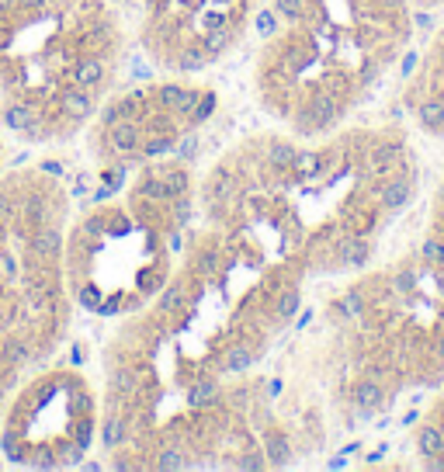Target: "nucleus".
Here are the masks:
<instances>
[{
  "mask_svg": "<svg viewBox=\"0 0 444 472\" xmlns=\"http://www.w3.org/2000/svg\"><path fill=\"white\" fill-rule=\"evenodd\" d=\"M268 462L260 459V452H243V459H236V469H264Z\"/></svg>",
  "mask_w": 444,
  "mask_h": 472,
  "instance_id": "nucleus-38",
  "label": "nucleus"
},
{
  "mask_svg": "<svg viewBox=\"0 0 444 472\" xmlns=\"http://www.w3.org/2000/svg\"><path fill=\"white\" fill-rule=\"evenodd\" d=\"M73 77H77V84L80 87H94L104 80V63L101 59H83L80 66L73 70Z\"/></svg>",
  "mask_w": 444,
  "mask_h": 472,
  "instance_id": "nucleus-16",
  "label": "nucleus"
},
{
  "mask_svg": "<svg viewBox=\"0 0 444 472\" xmlns=\"http://www.w3.org/2000/svg\"><path fill=\"white\" fill-rule=\"evenodd\" d=\"M299 289H284L282 296H278V302H275V316L282 320V323H288L295 313H299Z\"/></svg>",
  "mask_w": 444,
  "mask_h": 472,
  "instance_id": "nucleus-21",
  "label": "nucleus"
},
{
  "mask_svg": "<svg viewBox=\"0 0 444 472\" xmlns=\"http://www.w3.org/2000/svg\"><path fill=\"white\" fill-rule=\"evenodd\" d=\"M420 258L427 260V264H444V243L438 236H427L424 247H420Z\"/></svg>",
  "mask_w": 444,
  "mask_h": 472,
  "instance_id": "nucleus-26",
  "label": "nucleus"
},
{
  "mask_svg": "<svg viewBox=\"0 0 444 472\" xmlns=\"http://www.w3.org/2000/svg\"><path fill=\"white\" fill-rule=\"evenodd\" d=\"M416 119L424 129H444V101L441 97H431L416 108Z\"/></svg>",
  "mask_w": 444,
  "mask_h": 472,
  "instance_id": "nucleus-11",
  "label": "nucleus"
},
{
  "mask_svg": "<svg viewBox=\"0 0 444 472\" xmlns=\"http://www.w3.org/2000/svg\"><path fill=\"white\" fill-rule=\"evenodd\" d=\"M80 302L87 305V309H97V292H94V289H87V292H80Z\"/></svg>",
  "mask_w": 444,
  "mask_h": 472,
  "instance_id": "nucleus-43",
  "label": "nucleus"
},
{
  "mask_svg": "<svg viewBox=\"0 0 444 472\" xmlns=\"http://www.w3.org/2000/svg\"><path fill=\"white\" fill-rule=\"evenodd\" d=\"M205 21H208V28H219V25H222V18H219V14H208Z\"/></svg>",
  "mask_w": 444,
  "mask_h": 472,
  "instance_id": "nucleus-50",
  "label": "nucleus"
},
{
  "mask_svg": "<svg viewBox=\"0 0 444 472\" xmlns=\"http://www.w3.org/2000/svg\"><path fill=\"white\" fill-rule=\"evenodd\" d=\"M59 104H63V111H66L70 119H87V115L94 111V97L87 94V87H83V90H66V94L59 97Z\"/></svg>",
  "mask_w": 444,
  "mask_h": 472,
  "instance_id": "nucleus-5",
  "label": "nucleus"
},
{
  "mask_svg": "<svg viewBox=\"0 0 444 472\" xmlns=\"http://www.w3.org/2000/svg\"><path fill=\"white\" fill-rule=\"evenodd\" d=\"M157 469H184V455L177 448H163L157 459Z\"/></svg>",
  "mask_w": 444,
  "mask_h": 472,
  "instance_id": "nucleus-32",
  "label": "nucleus"
},
{
  "mask_svg": "<svg viewBox=\"0 0 444 472\" xmlns=\"http://www.w3.org/2000/svg\"><path fill=\"white\" fill-rule=\"evenodd\" d=\"M403 157V146H396V143H385V146H375L371 153H368V174H375V177H382V174L389 171L396 160Z\"/></svg>",
  "mask_w": 444,
  "mask_h": 472,
  "instance_id": "nucleus-4",
  "label": "nucleus"
},
{
  "mask_svg": "<svg viewBox=\"0 0 444 472\" xmlns=\"http://www.w3.org/2000/svg\"><path fill=\"white\" fill-rule=\"evenodd\" d=\"M275 11L282 18H288V21H295V18L306 14V0H275Z\"/></svg>",
  "mask_w": 444,
  "mask_h": 472,
  "instance_id": "nucleus-27",
  "label": "nucleus"
},
{
  "mask_svg": "<svg viewBox=\"0 0 444 472\" xmlns=\"http://www.w3.org/2000/svg\"><path fill=\"white\" fill-rule=\"evenodd\" d=\"M42 171H45V174H56V177H63V164H59V160H45V164H42Z\"/></svg>",
  "mask_w": 444,
  "mask_h": 472,
  "instance_id": "nucleus-44",
  "label": "nucleus"
},
{
  "mask_svg": "<svg viewBox=\"0 0 444 472\" xmlns=\"http://www.w3.org/2000/svg\"><path fill=\"white\" fill-rule=\"evenodd\" d=\"M347 466V455H337V459H330V469H344Z\"/></svg>",
  "mask_w": 444,
  "mask_h": 472,
  "instance_id": "nucleus-49",
  "label": "nucleus"
},
{
  "mask_svg": "<svg viewBox=\"0 0 444 472\" xmlns=\"http://www.w3.org/2000/svg\"><path fill=\"white\" fill-rule=\"evenodd\" d=\"M0 122L14 132H28L32 129V111H28L25 104H7V108L0 111Z\"/></svg>",
  "mask_w": 444,
  "mask_h": 472,
  "instance_id": "nucleus-12",
  "label": "nucleus"
},
{
  "mask_svg": "<svg viewBox=\"0 0 444 472\" xmlns=\"http://www.w3.org/2000/svg\"><path fill=\"white\" fill-rule=\"evenodd\" d=\"M416 448H420V455H441L444 452V430L434 428V424H427V428H420L416 434Z\"/></svg>",
  "mask_w": 444,
  "mask_h": 472,
  "instance_id": "nucleus-10",
  "label": "nucleus"
},
{
  "mask_svg": "<svg viewBox=\"0 0 444 472\" xmlns=\"http://www.w3.org/2000/svg\"><path fill=\"white\" fill-rule=\"evenodd\" d=\"M143 285H146V292L160 289V285H163V274H157V271H146V274H143Z\"/></svg>",
  "mask_w": 444,
  "mask_h": 472,
  "instance_id": "nucleus-42",
  "label": "nucleus"
},
{
  "mask_svg": "<svg viewBox=\"0 0 444 472\" xmlns=\"http://www.w3.org/2000/svg\"><path fill=\"white\" fill-rule=\"evenodd\" d=\"M253 25H257V32H260L264 39H268V35H275V32H278V11H260Z\"/></svg>",
  "mask_w": 444,
  "mask_h": 472,
  "instance_id": "nucleus-28",
  "label": "nucleus"
},
{
  "mask_svg": "<svg viewBox=\"0 0 444 472\" xmlns=\"http://www.w3.org/2000/svg\"><path fill=\"white\" fill-rule=\"evenodd\" d=\"M108 386L121 396H128V392L139 389V372L136 368H115V372H108Z\"/></svg>",
  "mask_w": 444,
  "mask_h": 472,
  "instance_id": "nucleus-15",
  "label": "nucleus"
},
{
  "mask_svg": "<svg viewBox=\"0 0 444 472\" xmlns=\"http://www.w3.org/2000/svg\"><path fill=\"white\" fill-rule=\"evenodd\" d=\"M163 181V188H167V198H174V195H184L188 191V174L184 171H163V174H157Z\"/></svg>",
  "mask_w": 444,
  "mask_h": 472,
  "instance_id": "nucleus-23",
  "label": "nucleus"
},
{
  "mask_svg": "<svg viewBox=\"0 0 444 472\" xmlns=\"http://www.w3.org/2000/svg\"><path fill=\"white\" fill-rule=\"evenodd\" d=\"M378 202H382V209H389V212H396V209H403L406 202H409V177H392V181H385L382 184V191H378Z\"/></svg>",
  "mask_w": 444,
  "mask_h": 472,
  "instance_id": "nucleus-2",
  "label": "nucleus"
},
{
  "mask_svg": "<svg viewBox=\"0 0 444 472\" xmlns=\"http://www.w3.org/2000/svg\"><path fill=\"white\" fill-rule=\"evenodd\" d=\"M229 42H233V32H226V28H212V32L202 39V49L208 52V59H212V56L226 52V49H229Z\"/></svg>",
  "mask_w": 444,
  "mask_h": 472,
  "instance_id": "nucleus-20",
  "label": "nucleus"
},
{
  "mask_svg": "<svg viewBox=\"0 0 444 472\" xmlns=\"http://www.w3.org/2000/svg\"><path fill=\"white\" fill-rule=\"evenodd\" d=\"M202 94H205V90H184V87H181V97H177V104H174V111H177V115H191V111L198 108V101H202Z\"/></svg>",
  "mask_w": 444,
  "mask_h": 472,
  "instance_id": "nucleus-25",
  "label": "nucleus"
},
{
  "mask_svg": "<svg viewBox=\"0 0 444 472\" xmlns=\"http://www.w3.org/2000/svg\"><path fill=\"white\" fill-rule=\"evenodd\" d=\"M340 260H344V264H354V267L364 264V260H368V243H364L361 236L344 240V243H340Z\"/></svg>",
  "mask_w": 444,
  "mask_h": 472,
  "instance_id": "nucleus-18",
  "label": "nucleus"
},
{
  "mask_svg": "<svg viewBox=\"0 0 444 472\" xmlns=\"http://www.w3.org/2000/svg\"><path fill=\"white\" fill-rule=\"evenodd\" d=\"M264 455H268L271 466H288V459H292V444H288V437L278 434V430H271L268 441H264Z\"/></svg>",
  "mask_w": 444,
  "mask_h": 472,
  "instance_id": "nucleus-7",
  "label": "nucleus"
},
{
  "mask_svg": "<svg viewBox=\"0 0 444 472\" xmlns=\"http://www.w3.org/2000/svg\"><path fill=\"white\" fill-rule=\"evenodd\" d=\"M268 160H271V167H278V171H292L295 146H292V143H271V150H268Z\"/></svg>",
  "mask_w": 444,
  "mask_h": 472,
  "instance_id": "nucleus-22",
  "label": "nucleus"
},
{
  "mask_svg": "<svg viewBox=\"0 0 444 472\" xmlns=\"http://www.w3.org/2000/svg\"><path fill=\"white\" fill-rule=\"evenodd\" d=\"M268 392H271V396H278V392H282V379H275V382L268 386Z\"/></svg>",
  "mask_w": 444,
  "mask_h": 472,
  "instance_id": "nucleus-51",
  "label": "nucleus"
},
{
  "mask_svg": "<svg viewBox=\"0 0 444 472\" xmlns=\"http://www.w3.org/2000/svg\"><path fill=\"white\" fill-rule=\"evenodd\" d=\"M292 171L299 174V177H320L323 174V157L316 150H295Z\"/></svg>",
  "mask_w": 444,
  "mask_h": 472,
  "instance_id": "nucleus-6",
  "label": "nucleus"
},
{
  "mask_svg": "<svg viewBox=\"0 0 444 472\" xmlns=\"http://www.w3.org/2000/svg\"><path fill=\"white\" fill-rule=\"evenodd\" d=\"M11 4H14V0H0V11H4V7H11Z\"/></svg>",
  "mask_w": 444,
  "mask_h": 472,
  "instance_id": "nucleus-52",
  "label": "nucleus"
},
{
  "mask_svg": "<svg viewBox=\"0 0 444 472\" xmlns=\"http://www.w3.org/2000/svg\"><path fill=\"white\" fill-rule=\"evenodd\" d=\"M205 59H208V52H198V49H188L181 59H177V66L181 70H202L205 66Z\"/></svg>",
  "mask_w": 444,
  "mask_h": 472,
  "instance_id": "nucleus-33",
  "label": "nucleus"
},
{
  "mask_svg": "<svg viewBox=\"0 0 444 472\" xmlns=\"http://www.w3.org/2000/svg\"><path fill=\"white\" fill-rule=\"evenodd\" d=\"M188 399H191V406H212L215 399H219V382L215 379H195L191 389H188Z\"/></svg>",
  "mask_w": 444,
  "mask_h": 472,
  "instance_id": "nucleus-8",
  "label": "nucleus"
},
{
  "mask_svg": "<svg viewBox=\"0 0 444 472\" xmlns=\"http://www.w3.org/2000/svg\"><path fill=\"white\" fill-rule=\"evenodd\" d=\"M119 119H121V115H119V104H108V108H104V122H108V126H115Z\"/></svg>",
  "mask_w": 444,
  "mask_h": 472,
  "instance_id": "nucleus-45",
  "label": "nucleus"
},
{
  "mask_svg": "<svg viewBox=\"0 0 444 472\" xmlns=\"http://www.w3.org/2000/svg\"><path fill=\"white\" fill-rule=\"evenodd\" d=\"M167 150H174V135H157V139H150L143 153H146V157H160Z\"/></svg>",
  "mask_w": 444,
  "mask_h": 472,
  "instance_id": "nucleus-35",
  "label": "nucleus"
},
{
  "mask_svg": "<svg viewBox=\"0 0 444 472\" xmlns=\"http://www.w3.org/2000/svg\"><path fill=\"white\" fill-rule=\"evenodd\" d=\"M101 437H104L108 448H119V444H125V437H128V424L121 417H108L104 428H101Z\"/></svg>",
  "mask_w": 444,
  "mask_h": 472,
  "instance_id": "nucleus-19",
  "label": "nucleus"
},
{
  "mask_svg": "<svg viewBox=\"0 0 444 472\" xmlns=\"http://www.w3.org/2000/svg\"><path fill=\"white\" fill-rule=\"evenodd\" d=\"M80 455H87V452L73 441V444H63V448H59V459H56V462H59V466H77V462H80Z\"/></svg>",
  "mask_w": 444,
  "mask_h": 472,
  "instance_id": "nucleus-34",
  "label": "nucleus"
},
{
  "mask_svg": "<svg viewBox=\"0 0 444 472\" xmlns=\"http://www.w3.org/2000/svg\"><path fill=\"white\" fill-rule=\"evenodd\" d=\"M212 111H215V94H208V90H205V94H202V101H198V108H195V111H191L188 119H191V122L198 126V122H205V119H208Z\"/></svg>",
  "mask_w": 444,
  "mask_h": 472,
  "instance_id": "nucleus-30",
  "label": "nucleus"
},
{
  "mask_svg": "<svg viewBox=\"0 0 444 472\" xmlns=\"http://www.w3.org/2000/svg\"><path fill=\"white\" fill-rule=\"evenodd\" d=\"M108 146H112L115 153L136 150V146H139V126H136L132 119H119V122L108 129Z\"/></svg>",
  "mask_w": 444,
  "mask_h": 472,
  "instance_id": "nucleus-1",
  "label": "nucleus"
},
{
  "mask_svg": "<svg viewBox=\"0 0 444 472\" xmlns=\"http://www.w3.org/2000/svg\"><path fill=\"white\" fill-rule=\"evenodd\" d=\"M385 452H389V448H385V444H378V448H375V452H371V455H368V462H378V459H382V455H385Z\"/></svg>",
  "mask_w": 444,
  "mask_h": 472,
  "instance_id": "nucleus-48",
  "label": "nucleus"
},
{
  "mask_svg": "<svg viewBox=\"0 0 444 472\" xmlns=\"http://www.w3.org/2000/svg\"><path fill=\"white\" fill-rule=\"evenodd\" d=\"M32 250H35L39 258H56V250H59V233H56L52 226H42L39 233L32 236Z\"/></svg>",
  "mask_w": 444,
  "mask_h": 472,
  "instance_id": "nucleus-13",
  "label": "nucleus"
},
{
  "mask_svg": "<svg viewBox=\"0 0 444 472\" xmlns=\"http://www.w3.org/2000/svg\"><path fill=\"white\" fill-rule=\"evenodd\" d=\"M413 66H416V52H406V59H403V73H413Z\"/></svg>",
  "mask_w": 444,
  "mask_h": 472,
  "instance_id": "nucleus-46",
  "label": "nucleus"
},
{
  "mask_svg": "<svg viewBox=\"0 0 444 472\" xmlns=\"http://www.w3.org/2000/svg\"><path fill=\"white\" fill-rule=\"evenodd\" d=\"M4 358H7L11 365L28 361V344H25V341H7V344H4Z\"/></svg>",
  "mask_w": 444,
  "mask_h": 472,
  "instance_id": "nucleus-29",
  "label": "nucleus"
},
{
  "mask_svg": "<svg viewBox=\"0 0 444 472\" xmlns=\"http://www.w3.org/2000/svg\"><path fill=\"white\" fill-rule=\"evenodd\" d=\"M354 403H358V410L368 417V413H375V410L385 403V392H382V386H378L375 379H364V382L354 386Z\"/></svg>",
  "mask_w": 444,
  "mask_h": 472,
  "instance_id": "nucleus-3",
  "label": "nucleus"
},
{
  "mask_svg": "<svg viewBox=\"0 0 444 472\" xmlns=\"http://www.w3.org/2000/svg\"><path fill=\"white\" fill-rule=\"evenodd\" d=\"M309 111H313V119H316V129H323V126H330V122L337 119V101H333L330 94H320V97H313Z\"/></svg>",
  "mask_w": 444,
  "mask_h": 472,
  "instance_id": "nucleus-14",
  "label": "nucleus"
},
{
  "mask_svg": "<svg viewBox=\"0 0 444 472\" xmlns=\"http://www.w3.org/2000/svg\"><path fill=\"white\" fill-rule=\"evenodd\" d=\"M80 233H87V236H94V240H97V236L104 233V219H101V215H90V219H83V222H80Z\"/></svg>",
  "mask_w": 444,
  "mask_h": 472,
  "instance_id": "nucleus-37",
  "label": "nucleus"
},
{
  "mask_svg": "<svg viewBox=\"0 0 444 472\" xmlns=\"http://www.w3.org/2000/svg\"><path fill=\"white\" fill-rule=\"evenodd\" d=\"M438 351H441V354H444V334H441V341H438Z\"/></svg>",
  "mask_w": 444,
  "mask_h": 472,
  "instance_id": "nucleus-53",
  "label": "nucleus"
},
{
  "mask_svg": "<svg viewBox=\"0 0 444 472\" xmlns=\"http://www.w3.org/2000/svg\"><path fill=\"white\" fill-rule=\"evenodd\" d=\"M413 289H416V274H413V271H400V274H396V292H400V296H409Z\"/></svg>",
  "mask_w": 444,
  "mask_h": 472,
  "instance_id": "nucleus-36",
  "label": "nucleus"
},
{
  "mask_svg": "<svg viewBox=\"0 0 444 472\" xmlns=\"http://www.w3.org/2000/svg\"><path fill=\"white\" fill-rule=\"evenodd\" d=\"M184 302H188V285H163V296H160V309L163 313H177V309H184Z\"/></svg>",
  "mask_w": 444,
  "mask_h": 472,
  "instance_id": "nucleus-17",
  "label": "nucleus"
},
{
  "mask_svg": "<svg viewBox=\"0 0 444 472\" xmlns=\"http://www.w3.org/2000/svg\"><path fill=\"white\" fill-rule=\"evenodd\" d=\"M198 153V135H184L181 139V157H195Z\"/></svg>",
  "mask_w": 444,
  "mask_h": 472,
  "instance_id": "nucleus-41",
  "label": "nucleus"
},
{
  "mask_svg": "<svg viewBox=\"0 0 444 472\" xmlns=\"http://www.w3.org/2000/svg\"><path fill=\"white\" fill-rule=\"evenodd\" d=\"M253 351L250 347H243V344H233L229 351H226V358H222V372H250V365H253Z\"/></svg>",
  "mask_w": 444,
  "mask_h": 472,
  "instance_id": "nucleus-9",
  "label": "nucleus"
},
{
  "mask_svg": "<svg viewBox=\"0 0 444 472\" xmlns=\"http://www.w3.org/2000/svg\"><path fill=\"white\" fill-rule=\"evenodd\" d=\"M198 267H202L205 274H215V267H219V258H215V250H205L202 258H198Z\"/></svg>",
  "mask_w": 444,
  "mask_h": 472,
  "instance_id": "nucleus-40",
  "label": "nucleus"
},
{
  "mask_svg": "<svg viewBox=\"0 0 444 472\" xmlns=\"http://www.w3.org/2000/svg\"><path fill=\"white\" fill-rule=\"evenodd\" d=\"M157 94H160V104H163V108H174V104H177V97H181V87L167 84V87H160Z\"/></svg>",
  "mask_w": 444,
  "mask_h": 472,
  "instance_id": "nucleus-39",
  "label": "nucleus"
},
{
  "mask_svg": "<svg viewBox=\"0 0 444 472\" xmlns=\"http://www.w3.org/2000/svg\"><path fill=\"white\" fill-rule=\"evenodd\" d=\"M337 309L347 316V320H361V313H364V299H361V292H347L344 299L337 302Z\"/></svg>",
  "mask_w": 444,
  "mask_h": 472,
  "instance_id": "nucleus-24",
  "label": "nucleus"
},
{
  "mask_svg": "<svg viewBox=\"0 0 444 472\" xmlns=\"http://www.w3.org/2000/svg\"><path fill=\"white\" fill-rule=\"evenodd\" d=\"M21 7H28V11H39V7H45V0H18Z\"/></svg>",
  "mask_w": 444,
  "mask_h": 472,
  "instance_id": "nucleus-47",
  "label": "nucleus"
},
{
  "mask_svg": "<svg viewBox=\"0 0 444 472\" xmlns=\"http://www.w3.org/2000/svg\"><path fill=\"white\" fill-rule=\"evenodd\" d=\"M0 448H4L7 459H21V437H18L14 430H4V434H0Z\"/></svg>",
  "mask_w": 444,
  "mask_h": 472,
  "instance_id": "nucleus-31",
  "label": "nucleus"
}]
</instances>
